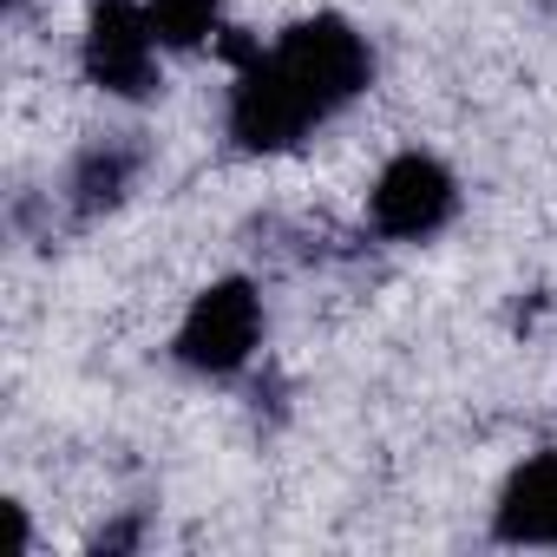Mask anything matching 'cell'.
Returning a JSON list of instances; mask_svg holds the SVG:
<instances>
[{"label":"cell","mask_w":557,"mask_h":557,"mask_svg":"<svg viewBox=\"0 0 557 557\" xmlns=\"http://www.w3.org/2000/svg\"><path fill=\"white\" fill-rule=\"evenodd\" d=\"M368 210H374V230H381V236H394V243H426V236H440V230L453 223L459 184H453V171H446L440 158L400 151V158H387V171L374 177Z\"/></svg>","instance_id":"obj_5"},{"label":"cell","mask_w":557,"mask_h":557,"mask_svg":"<svg viewBox=\"0 0 557 557\" xmlns=\"http://www.w3.org/2000/svg\"><path fill=\"white\" fill-rule=\"evenodd\" d=\"M145 14H151L158 47H171V53L216 47V34H223V8H216V0H145Z\"/></svg>","instance_id":"obj_8"},{"label":"cell","mask_w":557,"mask_h":557,"mask_svg":"<svg viewBox=\"0 0 557 557\" xmlns=\"http://www.w3.org/2000/svg\"><path fill=\"white\" fill-rule=\"evenodd\" d=\"M138 171H145V145L92 138V145L73 158V171H66V203H73V216H106V210H119L125 190L138 184Z\"/></svg>","instance_id":"obj_7"},{"label":"cell","mask_w":557,"mask_h":557,"mask_svg":"<svg viewBox=\"0 0 557 557\" xmlns=\"http://www.w3.org/2000/svg\"><path fill=\"white\" fill-rule=\"evenodd\" d=\"M21 8H27V0H8V14H21Z\"/></svg>","instance_id":"obj_9"},{"label":"cell","mask_w":557,"mask_h":557,"mask_svg":"<svg viewBox=\"0 0 557 557\" xmlns=\"http://www.w3.org/2000/svg\"><path fill=\"white\" fill-rule=\"evenodd\" d=\"M86 79L106 99H151L158 92V34L138 0H99L86 14V47H79Z\"/></svg>","instance_id":"obj_4"},{"label":"cell","mask_w":557,"mask_h":557,"mask_svg":"<svg viewBox=\"0 0 557 557\" xmlns=\"http://www.w3.org/2000/svg\"><path fill=\"white\" fill-rule=\"evenodd\" d=\"M256 342H262V296H256L249 275H223V283H210V289L190 302V315H184L171 355H177L190 374L223 381V374L249 368Z\"/></svg>","instance_id":"obj_2"},{"label":"cell","mask_w":557,"mask_h":557,"mask_svg":"<svg viewBox=\"0 0 557 557\" xmlns=\"http://www.w3.org/2000/svg\"><path fill=\"white\" fill-rule=\"evenodd\" d=\"M275 60L296 73V86H302L329 119H335L342 106H355V99L368 92V79H374V53H368V40H361L342 14H309V21H296L283 40H275Z\"/></svg>","instance_id":"obj_3"},{"label":"cell","mask_w":557,"mask_h":557,"mask_svg":"<svg viewBox=\"0 0 557 557\" xmlns=\"http://www.w3.org/2000/svg\"><path fill=\"white\" fill-rule=\"evenodd\" d=\"M492 531L505 544H557V453H531L505 479Z\"/></svg>","instance_id":"obj_6"},{"label":"cell","mask_w":557,"mask_h":557,"mask_svg":"<svg viewBox=\"0 0 557 557\" xmlns=\"http://www.w3.org/2000/svg\"><path fill=\"white\" fill-rule=\"evenodd\" d=\"M322 119L329 112L296 86V73L275 53H256L230 86V138H236V151H262V158L296 151Z\"/></svg>","instance_id":"obj_1"}]
</instances>
